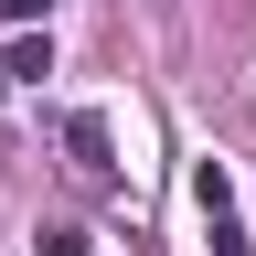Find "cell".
<instances>
[{
    "label": "cell",
    "mask_w": 256,
    "mask_h": 256,
    "mask_svg": "<svg viewBox=\"0 0 256 256\" xmlns=\"http://www.w3.org/2000/svg\"><path fill=\"white\" fill-rule=\"evenodd\" d=\"M64 160H75V182H86V192H118V150H107V118H96V107L64 118Z\"/></svg>",
    "instance_id": "obj_1"
},
{
    "label": "cell",
    "mask_w": 256,
    "mask_h": 256,
    "mask_svg": "<svg viewBox=\"0 0 256 256\" xmlns=\"http://www.w3.org/2000/svg\"><path fill=\"white\" fill-rule=\"evenodd\" d=\"M0 75H11V86H32V75H54V43H43V32H22V43L0 54Z\"/></svg>",
    "instance_id": "obj_2"
},
{
    "label": "cell",
    "mask_w": 256,
    "mask_h": 256,
    "mask_svg": "<svg viewBox=\"0 0 256 256\" xmlns=\"http://www.w3.org/2000/svg\"><path fill=\"white\" fill-rule=\"evenodd\" d=\"M192 203H203V214H235V182H224L214 160H203V171H192Z\"/></svg>",
    "instance_id": "obj_3"
},
{
    "label": "cell",
    "mask_w": 256,
    "mask_h": 256,
    "mask_svg": "<svg viewBox=\"0 0 256 256\" xmlns=\"http://www.w3.org/2000/svg\"><path fill=\"white\" fill-rule=\"evenodd\" d=\"M203 224H214V256H256V246L235 235V214H203Z\"/></svg>",
    "instance_id": "obj_4"
},
{
    "label": "cell",
    "mask_w": 256,
    "mask_h": 256,
    "mask_svg": "<svg viewBox=\"0 0 256 256\" xmlns=\"http://www.w3.org/2000/svg\"><path fill=\"white\" fill-rule=\"evenodd\" d=\"M0 11H11V22H32V11H43V0H0Z\"/></svg>",
    "instance_id": "obj_5"
}]
</instances>
